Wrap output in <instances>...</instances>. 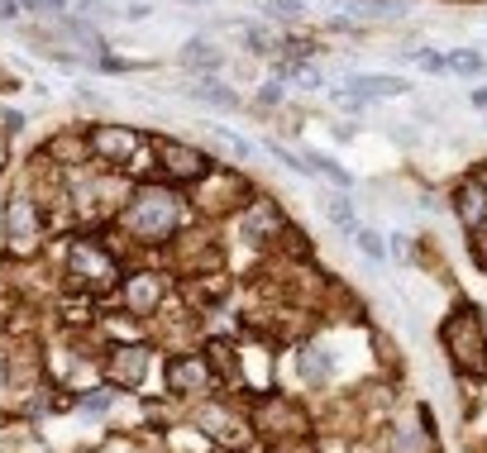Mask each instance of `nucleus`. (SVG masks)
I'll return each mask as SVG.
<instances>
[{"mask_svg":"<svg viewBox=\"0 0 487 453\" xmlns=\"http://www.w3.org/2000/svg\"><path fill=\"white\" fill-rule=\"evenodd\" d=\"M115 220H120V229L129 234L134 244H167L173 234L187 229L192 206H187V200H182L173 187L139 181V187H129V200H120Z\"/></svg>","mask_w":487,"mask_h":453,"instance_id":"obj_1","label":"nucleus"},{"mask_svg":"<svg viewBox=\"0 0 487 453\" xmlns=\"http://www.w3.org/2000/svg\"><path fill=\"white\" fill-rule=\"evenodd\" d=\"M120 277H125V267L110 254V244H100V239H72L67 244V287L72 291L100 296V291L120 287Z\"/></svg>","mask_w":487,"mask_h":453,"instance_id":"obj_2","label":"nucleus"},{"mask_svg":"<svg viewBox=\"0 0 487 453\" xmlns=\"http://www.w3.org/2000/svg\"><path fill=\"white\" fill-rule=\"evenodd\" d=\"M440 344L449 363L468 377H482L487 373V325H482V310L478 306H459L449 320L440 325Z\"/></svg>","mask_w":487,"mask_h":453,"instance_id":"obj_3","label":"nucleus"},{"mask_svg":"<svg viewBox=\"0 0 487 453\" xmlns=\"http://www.w3.org/2000/svg\"><path fill=\"white\" fill-rule=\"evenodd\" d=\"M254 430H258V439L282 448L287 439H301V434H306V411H301V401L287 396V392H263L258 406H254Z\"/></svg>","mask_w":487,"mask_h":453,"instance_id":"obj_4","label":"nucleus"},{"mask_svg":"<svg viewBox=\"0 0 487 453\" xmlns=\"http://www.w3.org/2000/svg\"><path fill=\"white\" fill-rule=\"evenodd\" d=\"M148 153H154V167L167 181H187V187H196V181L215 167V158L206 153V148L182 143V139H163V134L148 139Z\"/></svg>","mask_w":487,"mask_h":453,"instance_id":"obj_5","label":"nucleus"},{"mask_svg":"<svg viewBox=\"0 0 487 453\" xmlns=\"http://www.w3.org/2000/svg\"><path fill=\"white\" fill-rule=\"evenodd\" d=\"M292 220L282 215V206L273 196H263V200H248V210L239 215V239L248 248H273L277 239H292Z\"/></svg>","mask_w":487,"mask_h":453,"instance_id":"obj_6","label":"nucleus"},{"mask_svg":"<svg viewBox=\"0 0 487 453\" xmlns=\"http://www.w3.org/2000/svg\"><path fill=\"white\" fill-rule=\"evenodd\" d=\"M154 373V344H110L106 348V382L120 392H139Z\"/></svg>","mask_w":487,"mask_h":453,"instance_id":"obj_7","label":"nucleus"},{"mask_svg":"<svg viewBox=\"0 0 487 453\" xmlns=\"http://www.w3.org/2000/svg\"><path fill=\"white\" fill-rule=\"evenodd\" d=\"M5 239H10V254H33L43 244V210L24 191L5 200Z\"/></svg>","mask_w":487,"mask_h":453,"instance_id":"obj_8","label":"nucleus"},{"mask_svg":"<svg viewBox=\"0 0 487 453\" xmlns=\"http://www.w3.org/2000/svg\"><path fill=\"white\" fill-rule=\"evenodd\" d=\"M87 148H91V162H110L115 172H125L134 162V153L144 148V134H134L125 125H91L87 129Z\"/></svg>","mask_w":487,"mask_h":453,"instance_id":"obj_9","label":"nucleus"},{"mask_svg":"<svg viewBox=\"0 0 487 453\" xmlns=\"http://www.w3.org/2000/svg\"><path fill=\"white\" fill-rule=\"evenodd\" d=\"M211 387H215V373L201 354H187V348H182V354L167 358V392L177 401H201Z\"/></svg>","mask_w":487,"mask_h":453,"instance_id":"obj_10","label":"nucleus"},{"mask_svg":"<svg viewBox=\"0 0 487 453\" xmlns=\"http://www.w3.org/2000/svg\"><path fill=\"white\" fill-rule=\"evenodd\" d=\"M115 291H120V300H125V315H134V320H154L163 296H167V282H163V273H125Z\"/></svg>","mask_w":487,"mask_h":453,"instance_id":"obj_11","label":"nucleus"},{"mask_svg":"<svg viewBox=\"0 0 487 453\" xmlns=\"http://www.w3.org/2000/svg\"><path fill=\"white\" fill-rule=\"evenodd\" d=\"M340 91L359 96V100H392V96H407L411 87L401 77H392V72H354Z\"/></svg>","mask_w":487,"mask_h":453,"instance_id":"obj_12","label":"nucleus"},{"mask_svg":"<svg viewBox=\"0 0 487 453\" xmlns=\"http://www.w3.org/2000/svg\"><path fill=\"white\" fill-rule=\"evenodd\" d=\"M177 62L187 67V72H196V77H211V72H225V67H229L225 48H215L211 39H192V43H182Z\"/></svg>","mask_w":487,"mask_h":453,"instance_id":"obj_13","label":"nucleus"},{"mask_svg":"<svg viewBox=\"0 0 487 453\" xmlns=\"http://www.w3.org/2000/svg\"><path fill=\"white\" fill-rule=\"evenodd\" d=\"M192 100H201V106H211V110H239V91L229 87V81H220V77H196L192 87H182Z\"/></svg>","mask_w":487,"mask_h":453,"instance_id":"obj_14","label":"nucleus"},{"mask_svg":"<svg viewBox=\"0 0 487 453\" xmlns=\"http://www.w3.org/2000/svg\"><path fill=\"white\" fill-rule=\"evenodd\" d=\"M454 215L468 229L487 220V187H482L478 177H468V181H459V187H454Z\"/></svg>","mask_w":487,"mask_h":453,"instance_id":"obj_15","label":"nucleus"},{"mask_svg":"<svg viewBox=\"0 0 487 453\" xmlns=\"http://www.w3.org/2000/svg\"><path fill=\"white\" fill-rule=\"evenodd\" d=\"M192 421L201 425V434H211V439H234V434H239V421H234L220 401H206V406H196Z\"/></svg>","mask_w":487,"mask_h":453,"instance_id":"obj_16","label":"nucleus"},{"mask_svg":"<svg viewBox=\"0 0 487 453\" xmlns=\"http://www.w3.org/2000/svg\"><path fill=\"white\" fill-rule=\"evenodd\" d=\"M229 29H239V39H244V48L254 58H277V48H282V33H273L267 24H254V20H234Z\"/></svg>","mask_w":487,"mask_h":453,"instance_id":"obj_17","label":"nucleus"},{"mask_svg":"<svg viewBox=\"0 0 487 453\" xmlns=\"http://www.w3.org/2000/svg\"><path fill=\"white\" fill-rule=\"evenodd\" d=\"M296 377H301V387H325L330 382V354L321 344H306L296 354Z\"/></svg>","mask_w":487,"mask_h":453,"instance_id":"obj_18","label":"nucleus"},{"mask_svg":"<svg viewBox=\"0 0 487 453\" xmlns=\"http://www.w3.org/2000/svg\"><path fill=\"white\" fill-rule=\"evenodd\" d=\"M48 158H62L67 167L72 162H91V148H87V134H53L48 139V148H43Z\"/></svg>","mask_w":487,"mask_h":453,"instance_id":"obj_19","label":"nucleus"},{"mask_svg":"<svg viewBox=\"0 0 487 453\" xmlns=\"http://www.w3.org/2000/svg\"><path fill=\"white\" fill-rule=\"evenodd\" d=\"M301 158H306L311 177H325V181H334V187H340V191H349V187H354V177H349V172H344V167L334 162L330 153H311V148H306V153H301Z\"/></svg>","mask_w":487,"mask_h":453,"instance_id":"obj_20","label":"nucleus"},{"mask_svg":"<svg viewBox=\"0 0 487 453\" xmlns=\"http://www.w3.org/2000/svg\"><path fill=\"white\" fill-rule=\"evenodd\" d=\"M115 401H120V387H96V392H87V396H72V406L87 411V415H110Z\"/></svg>","mask_w":487,"mask_h":453,"instance_id":"obj_21","label":"nucleus"},{"mask_svg":"<svg viewBox=\"0 0 487 453\" xmlns=\"http://www.w3.org/2000/svg\"><path fill=\"white\" fill-rule=\"evenodd\" d=\"M325 215H330V225L344 234V239H354V229H359V215H354V206H349L344 196H330L325 200Z\"/></svg>","mask_w":487,"mask_h":453,"instance_id":"obj_22","label":"nucleus"},{"mask_svg":"<svg viewBox=\"0 0 487 453\" xmlns=\"http://www.w3.org/2000/svg\"><path fill=\"white\" fill-rule=\"evenodd\" d=\"M258 10L273 14V20H287V24L306 20V0H258Z\"/></svg>","mask_w":487,"mask_h":453,"instance_id":"obj_23","label":"nucleus"},{"mask_svg":"<svg viewBox=\"0 0 487 453\" xmlns=\"http://www.w3.org/2000/svg\"><path fill=\"white\" fill-rule=\"evenodd\" d=\"M482 53H473V48H459V53H449L445 58V72H459V77H478L482 72Z\"/></svg>","mask_w":487,"mask_h":453,"instance_id":"obj_24","label":"nucleus"},{"mask_svg":"<svg viewBox=\"0 0 487 453\" xmlns=\"http://www.w3.org/2000/svg\"><path fill=\"white\" fill-rule=\"evenodd\" d=\"M354 244H359V254H363L368 263H382V258H388V244H382L378 229H354Z\"/></svg>","mask_w":487,"mask_h":453,"instance_id":"obj_25","label":"nucleus"},{"mask_svg":"<svg viewBox=\"0 0 487 453\" xmlns=\"http://www.w3.org/2000/svg\"><path fill=\"white\" fill-rule=\"evenodd\" d=\"M81 5V14H87V20H120V5H115V0H77Z\"/></svg>","mask_w":487,"mask_h":453,"instance_id":"obj_26","label":"nucleus"},{"mask_svg":"<svg viewBox=\"0 0 487 453\" xmlns=\"http://www.w3.org/2000/svg\"><path fill=\"white\" fill-rule=\"evenodd\" d=\"M215 139H220V143L229 148L234 158H254V143H248V139H239V134H234V129H225V125H215Z\"/></svg>","mask_w":487,"mask_h":453,"instance_id":"obj_27","label":"nucleus"},{"mask_svg":"<svg viewBox=\"0 0 487 453\" xmlns=\"http://www.w3.org/2000/svg\"><path fill=\"white\" fill-rule=\"evenodd\" d=\"M392 448H397V453H426V434H421V430L411 434L407 425H401V430L392 434Z\"/></svg>","mask_w":487,"mask_h":453,"instance_id":"obj_28","label":"nucleus"},{"mask_svg":"<svg viewBox=\"0 0 487 453\" xmlns=\"http://www.w3.org/2000/svg\"><path fill=\"white\" fill-rule=\"evenodd\" d=\"M468 254L478 258V267H487V220L468 229Z\"/></svg>","mask_w":487,"mask_h":453,"instance_id":"obj_29","label":"nucleus"},{"mask_svg":"<svg viewBox=\"0 0 487 453\" xmlns=\"http://www.w3.org/2000/svg\"><path fill=\"white\" fill-rule=\"evenodd\" d=\"M407 58L426 72H445V53H430V48H407Z\"/></svg>","mask_w":487,"mask_h":453,"instance_id":"obj_30","label":"nucleus"},{"mask_svg":"<svg viewBox=\"0 0 487 453\" xmlns=\"http://www.w3.org/2000/svg\"><path fill=\"white\" fill-rule=\"evenodd\" d=\"M62 5H67V0H20V10L39 14V20H53V14H62Z\"/></svg>","mask_w":487,"mask_h":453,"instance_id":"obj_31","label":"nucleus"},{"mask_svg":"<svg viewBox=\"0 0 487 453\" xmlns=\"http://www.w3.org/2000/svg\"><path fill=\"white\" fill-rule=\"evenodd\" d=\"M282 96H287V91H282V81H263V87H258V106L273 110V106H282Z\"/></svg>","mask_w":487,"mask_h":453,"instance_id":"obj_32","label":"nucleus"},{"mask_svg":"<svg viewBox=\"0 0 487 453\" xmlns=\"http://www.w3.org/2000/svg\"><path fill=\"white\" fill-rule=\"evenodd\" d=\"M148 14H154V5H144V0H134V5H120V20H148Z\"/></svg>","mask_w":487,"mask_h":453,"instance_id":"obj_33","label":"nucleus"},{"mask_svg":"<svg viewBox=\"0 0 487 453\" xmlns=\"http://www.w3.org/2000/svg\"><path fill=\"white\" fill-rule=\"evenodd\" d=\"M24 125H29V120H24L20 110H5V115H0V129H5V134H24Z\"/></svg>","mask_w":487,"mask_h":453,"instance_id":"obj_34","label":"nucleus"},{"mask_svg":"<svg viewBox=\"0 0 487 453\" xmlns=\"http://www.w3.org/2000/svg\"><path fill=\"white\" fill-rule=\"evenodd\" d=\"M20 20V0H0V24H14Z\"/></svg>","mask_w":487,"mask_h":453,"instance_id":"obj_35","label":"nucleus"},{"mask_svg":"<svg viewBox=\"0 0 487 453\" xmlns=\"http://www.w3.org/2000/svg\"><path fill=\"white\" fill-rule=\"evenodd\" d=\"M20 87H24V81H20V77H14V72H10V67H5V62H0V91H20Z\"/></svg>","mask_w":487,"mask_h":453,"instance_id":"obj_36","label":"nucleus"},{"mask_svg":"<svg viewBox=\"0 0 487 453\" xmlns=\"http://www.w3.org/2000/svg\"><path fill=\"white\" fill-rule=\"evenodd\" d=\"M392 254H397V258H407V254H411V244H407V234H392Z\"/></svg>","mask_w":487,"mask_h":453,"instance_id":"obj_37","label":"nucleus"},{"mask_svg":"<svg viewBox=\"0 0 487 453\" xmlns=\"http://www.w3.org/2000/svg\"><path fill=\"white\" fill-rule=\"evenodd\" d=\"M473 106H478V110H487V91H473Z\"/></svg>","mask_w":487,"mask_h":453,"instance_id":"obj_38","label":"nucleus"},{"mask_svg":"<svg viewBox=\"0 0 487 453\" xmlns=\"http://www.w3.org/2000/svg\"><path fill=\"white\" fill-rule=\"evenodd\" d=\"M215 453H234V448H215Z\"/></svg>","mask_w":487,"mask_h":453,"instance_id":"obj_39","label":"nucleus"}]
</instances>
